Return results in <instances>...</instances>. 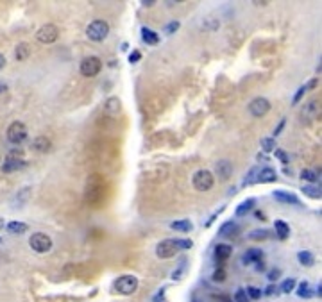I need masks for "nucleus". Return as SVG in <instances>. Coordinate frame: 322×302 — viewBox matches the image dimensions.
Segmentation results:
<instances>
[{
    "label": "nucleus",
    "mask_w": 322,
    "mask_h": 302,
    "mask_svg": "<svg viewBox=\"0 0 322 302\" xmlns=\"http://www.w3.org/2000/svg\"><path fill=\"white\" fill-rule=\"evenodd\" d=\"M86 34L92 42H104L109 34V23L104 20H95L86 27Z\"/></svg>",
    "instance_id": "nucleus-1"
},
{
    "label": "nucleus",
    "mask_w": 322,
    "mask_h": 302,
    "mask_svg": "<svg viewBox=\"0 0 322 302\" xmlns=\"http://www.w3.org/2000/svg\"><path fill=\"white\" fill-rule=\"evenodd\" d=\"M191 184L197 191H210L215 184L213 173L210 170H197L191 177Z\"/></svg>",
    "instance_id": "nucleus-2"
},
{
    "label": "nucleus",
    "mask_w": 322,
    "mask_h": 302,
    "mask_svg": "<svg viewBox=\"0 0 322 302\" xmlns=\"http://www.w3.org/2000/svg\"><path fill=\"white\" fill-rule=\"evenodd\" d=\"M115 290L122 295H133L138 290V279L135 275H120L115 281Z\"/></svg>",
    "instance_id": "nucleus-3"
},
{
    "label": "nucleus",
    "mask_w": 322,
    "mask_h": 302,
    "mask_svg": "<svg viewBox=\"0 0 322 302\" xmlns=\"http://www.w3.org/2000/svg\"><path fill=\"white\" fill-rule=\"evenodd\" d=\"M29 245L34 252H40V254H45L52 249V238L47 236L45 232H34L31 240H29Z\"/></svg>",
    "instance_id": "nucleus-4"
},
{
    "label": "nucleus",
    "mask_w": 322,
    "mask_h": 302,
    "mask_svg": "<svg viewBox=\"0 0 322 302\" xmlns=\"http://www.w3.org/2000/svg\"><path fill=\"white\" fill-rule=\"evenodd\" d=\"M36 38L38 42L43 43V45H50V43H54L59 38V29L54 23H45V25H42V27L38 29Z\"/></svg>",
    "instance_id": "nucleus-5"
},
{
    "label": "nucleus",
    "mask_w": 322,
    "mask_h": 302,
    "mask_svg": "<svg viewBox=\"0 0 322 302\" xmlns=\"http://www.w3.org/2000/svg\"><path fill=\"white\" fill-rule=\"evenodd\" d=\"M100 70H102V61L97 56L84 57L83 63H81V74L84 77H95V75L100 74Z\"/></svg>",
    "instance_id": "nucleus-6"
},
{
    "label": "nucleus",
    "mask_w": 322,
    "mask_h": 302,
    "mask_svg": "<svg viewBox=\"0 0 322 302\" xmlns=\"http://www.w3.org/2000/svg\"><path fill=\"white\" fill-rule=\"evenodd\" d=\"M25 138H27V127L22 122H13L9 127H7V139H9L13 145H20L24 143Z\"/></svg>",
    "instance_id": "nucleus-7"
},
{
    "label": "nucleus",
    "mask_w": 322,
    "mask_h": 302,
    "mask_svg": "<svg viewBox=\"0 0 322 302\" xmlns=\"http://www.w3.org/2000/svg\"><path fill=\"white\" fill-rule=\"evenodd\" d=\"M269 111H271V102H269L265 97H258L249 104V113H251L252 116H256V118H262V116H265Z\"/></svg>",
    "instance_id": "nucleus-8"
},
{
    "label": "nucleus",
    "mask_w": 322,
    "mask_h": 302,
    "mask_svg": "<svg viewBox=\"0 0 322 302\" xmlns=\"http://www.w3.org/2000/svg\"><path fill=\"white\" fill-rule=\"evenodd\" d=\"M178 245H176V240H163L161 243H158L156 247V256L161 258V259H168V258H174L178 254Z\"/></svg>",
    "instance_id": "nucleus-9"
},
{
    "label": "nucleus",
    "mask_w": 322,
    "mask_h": 302,
    "mask_svg": "<svg viewBox=\"0 0 322 302\" xmlns=\"http://www.w3.org/2000/svg\"><path fill=\"white\" fill-rule=\"evenodd\" d=\"M25 165H27V161H25L24 158H13V156H9V158L4 161V165H2V172L4 173L18 172V170L25 168Z\"/></svg>",
    "instance_id": "nucleus-10"
},
{
    "label": "nucleus",
    "mask_w": 322,
    "mask_h": 302,
    "mask_svg": "<svg viewBox=\"0 0 322 302\" xmlns=\"http://www.w3.org/2000/svg\"><path fill=\"white\" fill-rule=\"evenodd\" d=\"M215 172H217V175H219L222 181H228L229 177L233 175V165H231V161H228V159H222V161H219L215 165Z\"/></svg>",
    "instance_id": "nucleus-11"
},
{
    "label": "nucleus",
    "mask_w": 322,
    "mask_h": 302,
    "mask_svg": "<svg viewBox=\"0 0 322 302\" xmlns=\"http://www.w3.org/2000/svg\"><path fill=\"white\" fill-rule=\"evenodd\" d=\"M262 259H263V252H262V249H256V247L247 249V252H245L242 258L243 265H256L258 261H262Z\"/></svg>",
    "instance_id": "nucleus-12"
},
{
    "label": "nucleus",
    "mask_w": 322,
    "mask_h": 302,
    "mask_svg": "<svg viewBox=\"0 0 322 302\" xmlns=\"http://www.w3.org/2000/svg\"><path fill=\"white\" fill-rule=\"evenodd\" d=\"M276 177H277V173H276V170L274 168H262L260 172H258V175H256V181L258 182H262V184H267V182H274L276 181Z\"/></svg>",
    "instance_id": "nucleus-13"
},
{
    "label": "nucleus",
    "mask_w": 322,
    "mask_h": 302,
    "mask_svg": "<svg viewBox=\"0 0 322 302\" xmlns=\"http://www.w3.org/2000/svg\"><path fill=\"white\" fill-rule=\"evenodd\" d=\"M231 252H233V247L228 245V243H219V245L215 247V258L220 261L228 259L229 256H231Z\"/></svg>",
    "instance_id": "nucleus-14"
},
{
    "label": "nucleus",
    "mask_w": 322,
    "mask_h": 302,
    "mask_svg": "<svg viewBox=\"0 0 322 302\" xmlns=\"http://www.w3.org/2000/svg\"><path fill=\"white\" fill-rule=\"evenodd\" d=\"M276 200H279V202H285V204H295L299 206V199L294 195V193H286V191H274L272 193Z\"/></svg>",
    "instance_id": "nucleus-15"
},
{
    "label": "nucleus",
    "mask_w": 322,
    "mask_h": 302,
    "mask_svg": "<svg viewBox=\"0 0 322 302\" xmlns=\"http://www.w3.org/2000/svg\"><path fill=\"white\" fill-rule=\"evenodd\" d=\"M141 40H143L147 45H158V43H159L158 33H154L152 29H147V27L141 29Z\"/></svg>",
    "instance_id": "nucleus-16"
},
{
    "label": "nucleus",
    "mask_w": 322,
    "mask_h": 302,
    "mask_svg": "<svg viewBox=\"0 0 322 302\" xmlns=\"http://www.w3.org/2000/svg\"><path fill=\"white\" fill-rule=\"evenodd\" d=\"M274 229H276V234H277V238H279V240H286V238L290 236L288 223L283 222V220H277V222L274 223Z\"/></svg>",
    "instance_id": "nucleus-17"
},
{
    "label": "nucleus",
    "mask_w": 322,
    "mask_h": 302,
    "mask_svg": "<svg viewBox=\"0 0 322 302\" xmlns=\"http://www.w3.org/2000/svg\"><path fill=\"white\" fill-rule=\"evenodd\" d=\"M236 231H238V225H236V223H234V222H226V223H222V225H220L219 234L222 238H229V236H233Z\"/></svg>",
    "instance_id": "nucleus-18"
},
{
    "label": "nucleus",
    "mask_w": 322,
    "mask_h": 302,
    "mask_svg": "<svg viewBox=\"0 0 322 302\" xmlns=\"http://www.w3.org/2000/svg\"><path fill=\"white\" fill-rule=\"evenodd\" d=\"M33 147L36 152H47V150H50V139L45 138V136H40L33 141Z\"/></svg>",
    "instance_id": "nucleus-19"
},
{
    "label": "nucleus",
    "mask_w": 322,
    "mask_h": 302,
    "mask_svg": "<svg viewBox=\"0 0 322 302\" xmlns=\"http://www.w3.org/2000/svg\"><path fill=\"white\" fill-rule=\"evenodd\" d=\"M254 204H256V200H254V199L243 200L242 204L236 208V216H245L249 211H252V209H254Z\"/></svg>",
    "instance_id": "nucleus-20"
},
{
    "label": "nucleus",
    "mask_w": 322,
    "mask_h": 302,
    "mask_svg": "<svg viewBox=\"0 0 322 302\" xmlns=\"http://www.w3.org/2000/svg\"><path fill=\"white\" fill-rule=\"evenodd\" d=\"M297 259L303 266H312L315 263V258H313V254L310 251H301L297 254Z\"/></svg>",
    "instance_id": "nucleus-21"
},
{
    "label": "nucleus",
    "mask_w": 322,
    "mask_h": 302,
    "mask_svg": "<svg viewBox=\"0 0 322 302\" xmlns=\"http://www.w3.org/2000/svg\"><path fill=\"white\" fill-rule=\"evenodd\" d=\"M170 227L174 229V231H179V232H188V231H191V222L190 220H178V222H172L170 223Z\"/></svg>",
    "instance_id": "nucleus-22"
},
{
    "label": "nucleus",
    "mask_w": 322,
    "mask_h": 302,
    "mask_svg": "<svg viewBox=\"0 0 322 302\" xmlns=\"http://www.w3.org/2000/svg\"><path fill=\"white\" fill-rule=\"evenodd\" d=\"M29 225L24 222H9L7 223V231L13 232V234H24V232H27Z\"/></svg>",
    "instance_id": "nucleus-23"
},
{
    "label": "nucleus",
    "mask_w": 322,
    "mask_h": 302,
    "mask_svg": "<svg viewBox=\"0 0 322 302\" xmlns=\"http://www.w3.org/2000/svg\"><path fill=\"white\" fill-rule=\"evenodd\" d=\"M29 54H31V48H29L27 43H20V45L16 46V50H14V56H16L18 61H25L29 57Z\"/></svg>",
    "instance_id": "nucleus-24"
},
{
    "label": "nucleus",
    "mask_w": 322,
    "mask_h": 302,
    "mask_svg": "<svg viewBox=\"0 0 322 302\" xmlns=\"http://www.w3.org/2000/svg\"><path fill=\"white\" fill-rule=\"evenodd\" d=\"M301 191H303L304 195L306 197H310V199H321V188H317V186H303V188H301Z\"/></svg>",
    "instance_id": "nucleus-25"
},
{
    "label": "nucleus",
    "mask_w": 322,
    "mask_h": 302,
    "mask_svg": "<svg viewBox=\"0 0 322 302\" xmlns=\"http://www.w3.org/2000/svg\"><path fill=\"white\" fill-rule=\"evenodd\" d=\"M297 295L301 299H310L313 295V292H312V288H310V284L306 283V281H303V283L299 284V288H297Z\"/></svg>",
    "instance_id": "nucleus-26"
},
{
    "label": "nucleus",
    "mask_w": 322,
    "mask_h": 302,
    "mask_svg": "<svg viewBox=\"0 0 322 302\" xmlns=\"http://www.w3.org/2000/svg\"><path fill=\"white\" fill-rule=\"evenodd\" d=\"M106 111L107 113H113V115L120 111V100H118L117 97L109 98V100H107V104H106Z\"/></svg>",
    "instance_id": "nucleus-27"
},
{
    "label": "nucleus",
    "mask_w": 322,
    "mask_h": 302,
    "mask_svg": "<svg viewBox=\"0 0 322 302\" xmlns=\"http://www.w3.org/2000/svg\"><path fill=\"white\" fill-rule=\"evenodd\" d=\"M249 238H251V240H254V242L267 240V238H269V231H267V229H256V231H252L251 234H249Z\"/></svg>",
    "instance_id": "nucleus-28"
},
{
    "label": "nucleus",
    "mask_w": 322,
    "mask_h": 302,
    "mask_svg": "<svg viewBox=\"0 0 322 302\" xmlns=\"http://www.w3.org/2000/svg\"><path fill=\"white\" fill-rule=\"evenodd\" d=\"M301 177H303L304 181H310V182H317L319 179H321V175H319L317 172H313V170H303V172H301Z\"/></svg>",
    "instance_id": "nucleus-29"
},
{
    "label": "nucleus",
    "mask_w": 322,
    "mask_h": 302,
    "mask_svg": "<svg viewBox=\"0 0 322 302\" xmlns=\"http://www.w3.org/2000/svg\"><path fill=\"white\" fill-rule=\"evenodd\" d=\"M262 149L263 152H272L276 149V139L274 138H263L262 139Z\"/></svg>",
    "instance_id": "nucleus-30"
},
{
    "label": "nucleus",
    "mask_w": 322,
    "mask_h": 302,
    "mask_svg": "<svg viewBox=\"0 0 322 302\" xmlns=\"http://www.w3.org/2000/svg\"><path fill=\"white\" fill-rule=\"evenodd\" d=\"M295 288V279H285V281H283V284H281V292L283 293H290L292 292V290Z\"/></svg>",
    "instance_id": "nucleus-31"
},
{
    "label": "nucleus",
    "mask_w": 322,
    "mask_h": 302,
    "mask_svg": "<svg viewBox=\"0 0 322 302\" xmlns=\"http://www.w3.org/2000/svg\"><path fill=\"white\" fill-rule=\"evenodd\" d=\"M247 297L249 299H252V301H258V299L262 297V290H258V288H254V286H249L247 288Z\"/></svg>",
    "instance_id": "nucleus-32"
},
{
    "label": "nucleus",
    "mask_w": 322,
    "mask_h": 302,
    "mask_svg": "<svg viewBox=\"0 0 322 302\" xmlns=\"http://www.w3.org/2000/svg\"><path fill=\"white\" fill-rule=\"evenodd\" d=\"M213 281H215V283H222V281H226V270L224 268H217V270H215Z\"/></svg>",
    "instance_id": "nucleus-33"
},
{
    "label": "nucleus",
    "mask_w": 322,
    "mask_h": 302,
    "mask_svg": "<svg viewBox=\"0 0 322 302\" xmlns=\"http://www.w3.org/2000/svg\"><path fill=\"white\" fill-rule=\"evenodd\" d=\"M234 302H249L245 290H236V293H234Z\"/></svg>",
    "instance_id": "nucleus-34"
},
{
    "label": "nucleus",
    "mask_w": 322,
    "mask_h": 302,
    "mask_svg": "<svg viewBox=\"0 0 322 302\" xmlns=\"http://www.w3.org/2000/svg\"><path fill=\"white\" fill-rule=\"evenodd\" d=\"M176 245H178V249H184L186 251V249H191L193 243H191V240H176Z\"/></svg>",
    "instance_id": "nucleus-35"
},
{
    "label": "nucleus",
    "mask_w": 322,
    "mask_h": 302,
    "mask_svg": "<svg viewBox=\"0 0 322 302\" xmlns=\"http://www.w3.org/2000/svg\"><path fill=\"white\" fill-rule=\"evenodd\" d=\"M308 91V89H306V86H301V88L297 89V93H295V97H294V104H297L299 100H301V98L304 97V93Z\"/></svg>",
    "instance_id": "nucleus-36"
},
{
    "label": "nucleus",
    "mask_w": 322,
    "mask_h": 302,
    "mask_svg": "<svg viewBox=\"0 0 322 302\" xmlns=\"http://www.w3.org/2000/svg\"><path fill=\"white\" fill-rule=\"evenodd\" d=\"M276 158L279 159L283 165H286V163H288V156H286V152H283V150H276Z\"/></svg>",
    "instance_id": "nucleus-37"
},
{
    "label": "nucleus",
    "mask_w": 322,
    "mask_h": 302,
    "mask_svg": "<svg viewBox=\"0 0 322 302\" xmlns=\"http://www.w3.org/2000/svg\"><path fill=\"white\" fill-rule=\"evenodd\" d=\"M178 29H179V22H170L167 25V29H165V31H167L168 34H172V33H176Z\"/></svg>",
    "instance_id": "nucleus-38"
},
{
    "label": "nucleus",
    "mask_w": 322,
    "mask_h": 302,
    "mask_svg": "<svg viewBox=\"0 0 322 302\" xmlns=\"http://www.w3.org/2000/svg\"><path fill=\"white\" fill-rule=\"evenodd\" d=\"M152 302H167V301H165V288H161L158 293H156L154 299H152Z\"/></svg>",
    "instance_id": "nucleus-39"
},
{
    "label": "nucleus",
    "mask_w": 322,
    "mask_h": 302,
    "mask_svg": "<svg viewBox=\"0 0 322 302\" xmlns=\"http://www.w3.org/2000/svg\"><path fill=\"white\" fill-rule=\"evenodd\" d=\"M141 59V54L138 50H133L131 56H129V63H138Z\"/></svg>",
    "instance_id": "nucleus-40"
},
{
    "label": "nucleus",
    "mask_w": 322,
    "mask_h": 302,
    "mask_svg": "<svg viewBox=\"0 0 322 302\" xmlns=\"http://www.w3.org/2000/svg\"><path fill=\"white\" fill-rule=\"evenodd\" d=\"M281 275V270H271L269 272V281H276V279H279Z\"/></svg>",
    "instance_id": "nucleus-41"
},
{
    "label": "nucleus",
    "mask_w": 322,
    "mask_h": 302,
    "mask_svg": "<svg viewBox=\"0 0 322 302\" xmlns=\"http://www.w3.org/2000/svg\"><path fill=\"white\" fill-rule=\"evenodd\" d=\"M285 122H286V120H285V118H283V120L279 122V126L276 127V130H274V134H276V136L281 134V130H283V127H285Z\"/></svg>",
    "instance_id": "nucleus-42"
},
{
    "label": "nucleus",
    "mask_w": 322,
    "mask_h": 302,
    "mask_svg": "<svg viewBox=\"0 0 322 302\" xmlns=\"http://www.w3.org/2000/svg\"><path fill=\"white\" fill-rule=\"evenodd\" d=\"M274 292H276V286H269V288L265 290L267 295H274Z\"/></svg>",
    "instance_id": "nucleus-43"
},
{
    "label": "nucleus",
    "mask_w": 322,
    "mask_h": 302,
    "mask_svg": "<svg viewBox=\"0 0 322 302\" xmlns=\"http://www.w3.org/2000/svg\"><path fill=\"white\" fill-rule=\"evenodd\" d=\"M263 268H265V265H263V261H258V263H256V270H258V272H262Z\"/></svg>",
    "instance_id": "nucleus-44"
},
{
    "label": "nucleus",
    "mask_w": 322,
    "mask_h": 302,
    "mask_svg": "<svg viewBox=\"0 0 322 302\" xmlns=\"http://www.w3.org/2000/svg\"><path fill=\"white\" fill-rule=\"evenodd\" d=\"M4 66H5V57L2 56V54H0V70L4 68Z\"/></svg>",
    "instance_id": "nucleus-45"
},
{
    "label": "nucleus",
    "mask_w": 322,
    "mask_h": 302,
    "mask_svg": "<svg viewBox=\"0 0 322 302\" xmlns=\"http://www.w3.org/2000/svg\"><path fill=\"white\" fill-rule=\"evenodd\" d=\"M154 4H156L154 0H145V2H143V5H149V7H150V5H154Z\"/></svg>",
    "instance_id": "nucleus-46"
},
{
    "label": "nucleus",
    "mask_w": 322,
    "mask_h": 302,
    "mask_svg": "<svg viewBox=\"0 0 322 302\" xmlns=\"http://www.w3.org/2000/svg\"><path fill=\"white\" fill-rule=\"evenodd\" d=\"M256 218H258V220H265V216H263V213H260V211H258V213H256Z\"/></svg>",
    "instance_id": "nucleus-47"
},
{
    "label": "nucleus",
    "mask_w": 322,
    "mask_h": 302,
    "mask_svg": "<svg viewBox=\"0 0 322 302\" xmlns=\"http://www.w3.org/2000/svg\"><path fill=\"white\" fill-rule=\"evenodd\" d=\"M5 89H7V88H5V84H4V83H0V93H4Z\"/></svg>",
    "instance_id": "nucleus-48"
},
{
    "label": "nucleus",
    "mask_w": 322,
    "mask_h": 302,
    "mask_svg": "<svg viewBox=\"0 0 322 302\" xmlns=\"http://www.w3.org/2000/svg\"><path fill=\"white\" fill-rule=\"evenodd\" d=\"M317 295H319V297L322 295V286H321V283H319V286H317Z\"/></svg>",
    "instance_id": "nucleus-49"
},
{
    "label": "nucleus",
    "mask_w": 322,
    "mask_h": 302,
    "mask_svg": "<svg viewBox=\"0 0 322 302\" xmlns=\"http://www.w3.org/2000/svg\"><path fill=\"white\" fill-rule=\"evenodd\" d=\"M0 227H2V222H0Z\"/></svg>",
    "instance_id": "nucleus-50"
},
{
    "label": "nucleus",
    "mask_w": 322,
    "mask_h": 302,
    "mask_svg": "<svg viewBox=\"0 0 322 302\" xmlns=\"http://www.w3.org/2000/svg\"><path fill=\"white\" fill-rule=\"evenodd\" d=\"M0 242H2V240H0Z\"/></svg>",
    "instance_id": "nucleus-51"
}]
</instances>
